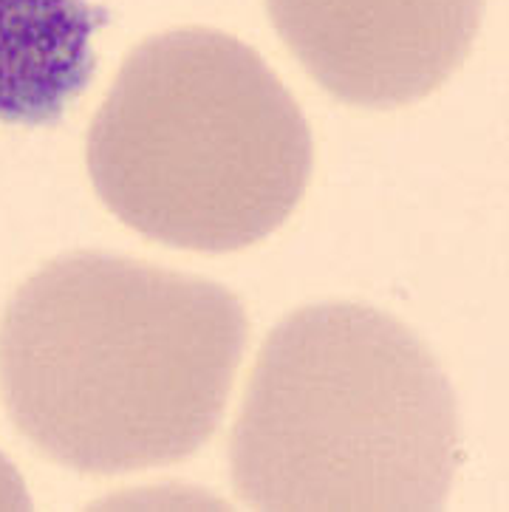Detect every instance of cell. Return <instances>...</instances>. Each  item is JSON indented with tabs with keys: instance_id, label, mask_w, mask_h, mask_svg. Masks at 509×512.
<instances>
[{
	"instance_id": "obj_1",
	"label": "cell",
	"mask_w": 509,
	"mask_h": 512,
	"mask_svg": "<svg viewBox=\"0 0 509 512\" xmlns=\"http://www.w3.org/2000/svg\"><path fill=\"white\" fill-rule=\"evenodd\" d=\"M249 340L227 286L105 255H60L0 320V397L51 462L91 476L190 459L210 442Z\"/></svg>"
},
{
	"instance_id": "obj_2",
	"label": "cell",
	"mask_w": 509,
	"mask_h": 512,
	"mask_svg": "<svg viewBox=\"0 0 509 512\" xmlns=\"http://www.w3.org/2000/svg\"><path fill=\"white\" fill-rule=\"evenodd\" d=\"M230 470L255 510H442L459 470L453 388L391 314L303 306L263 340Z\"/></svg>"
},
{
	"instance_id": "obj_3",
	"label": "cell",
	"mask_w": 509,
	"mask_h": 512,
	"mask_svg": "<svg viewBox=\"0 0 509 512\" xmlns=\"http://www.w3.org/2000/svg\"><path fill=\"white\" fill-rule=\"evenodd\" d=\"M85 162L125 227L170 247L235 252L295 213L314 145L258 51L213 29H176L128 54Z\"/></svg>"
},
{
	"instance_id": "obj_4",
	"label": "cell",
	"mask_w": 509,
	"mask_h": 512,
	"mask_svg": "<svg viewBox=\"0 0 509 512\" xmlns=\"http://www.w3.org/2000/svg\"><path fill=\"white\" fill-rule=\"evenodd\" d=\"M266 12L334 100L402 108L467 60L484 0H266Z\"/></svg>"
},
{
	"instance_id": "obj_5",
	"label": "cell",
	"mask_w": 509,
	"mask_h": 512,
	"mask_svg": "<svg viewBox=\"0 0 509 512\" xmlns=\"http://www.w3.org/2000/svg\"><path fill=\"white\" fill-rule=\"evenodd\" d=\"M108 17L88 0H0V122H60L94 77Z\"/></svg>"
}]
</instances>
